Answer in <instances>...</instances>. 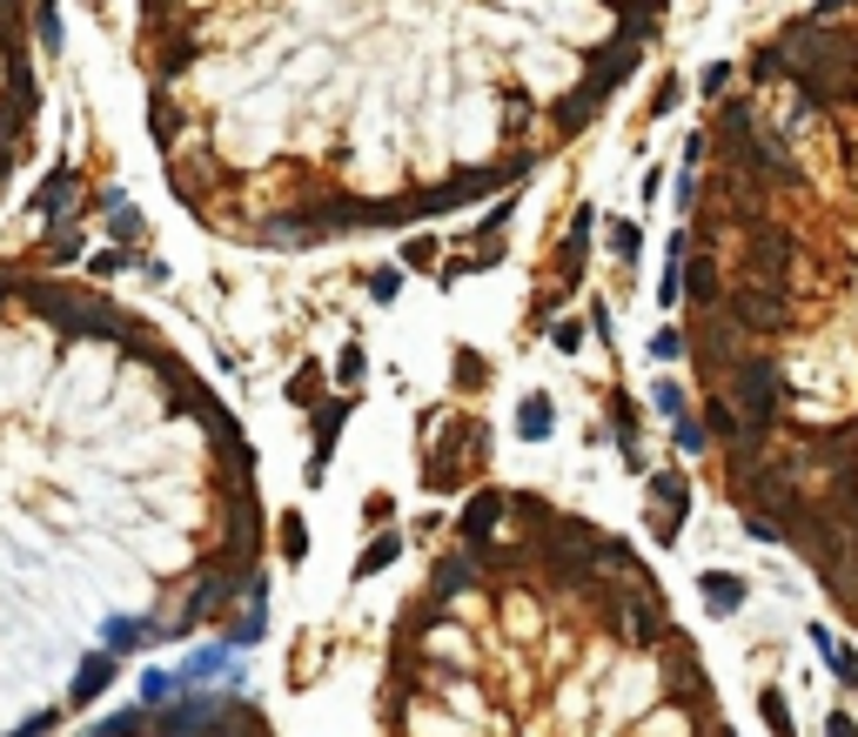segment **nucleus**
<instances>
[{"label": "nucleus", "mask_w": 858, "mask_h": 737, "mask_svg": "<svg viewBox=\"0 0 858 737\" xmlns=\"http://www.w3.org/2000/svg\"><path fill=\"white\" fill-rule=\"evenodd\" d=\"M262 603L255 449L101 289L0 268V737H48L148 650Z\"/></svg>", "instance_id": "1"}, {"label": "nucleus", "mask_w": 858, "mask_h": 737, "mask_svg": "<svg viewBox=\"0 0 858 737\" xmlns=\"http://www.w3.org/2000/svg\"><path fill=\"white\" fill-rule=\"evenodd\" d=\"M376 737H737L657 570L537 490H477L389 631Z\"/></svg>", "instance_id": "2"}, {"label": "nucleus", "mask_w": 858, "mask_h": 737, "mask_svg": "<svg viewBox=\"0 0 858 737\" xmlns=\"http://www.w3.org/2000/svg\"><path fill=\"white\" fill-rule=\"evenodd\" d=\"M88 737H276V724H268L255 711V697L242 690H154L141 697V704L101 717Z\"/></svg>", "instance_id": "3"}, {"label": "nucleus", "mask_w": 858, "mask_h": 737, "mask_svg": "<svg viewBox=\"0 0 858 737\" xmlns=\"http://www.w3.org/2000/svg\"><path fill=\"white\" fill-rule=\"evenodd\" d=\"M429 430H437V436H422V490L456 496L470 476H483L490 436H483L477 416H429Z\"/></svg>", "instance_id": "4"}, {"label": "nucleus", "mask_w": 858, "mask_h": 737, "mask_svg": "<svg viewBox=\"0 0 858 737\" xmlns=\"http://www.w3.org/2000/svg\"><path fill=\"white\" fill-rule=\"evenodd\" d=\"M651 536L657 543H678V530H684V517H691V483L678 476V470H657L651 476Z\"/></svg>", "instance_id": "5"}, {"label": "nucleus", "mask_w": 858, "mask_h": 737, "mask_svg": "<svg viewBox=\"0 0 858 737\" xmlns=\"http://www.w3.org/2000/svg\"><path fill=\"white\" fill-rule=\"evenodd\" d=\"M591 221H597L591 208H577V215H570V228H564V249H557V262H551V289H564V295L583 282V249H591Z\"/></svg>", "instance_id": "6"}, {"label": "nucleus", "mask_w": 858, "mask_h": 737, "mask_svg": "<svg viewBox=\"0 0 858 737\" xmlns=\"http://www.w3.org/2000/svg\"><path fill=\"white\" fill-rule=\"evenodd\" d=\"M697 590H705V603H711L718 617H737V610H745V576H737V570H705V576H697Z\"/></svg>", "instance_id": "7"}, {"label": "nucleus", "mask_w": 858, "mask_h": 737, "mask_svg": "<svg viewBox=\"0 0 858 737\" xmlns=\"http://www.w3.org/2000/svg\"><path fill=\"white\" fill-rule=\"evenodd\" d=\"M811 644L825 650V664H832V677H838V684H858V657H851L845 644H832V631H825V624H811Z\"/></svg>", "instance_id": "8"}, {"label": "nucleus", "mask_w": 858, "mask_h": 737, "mask_svg": "<svg viewBox=\"0 0 858 737\" xmlns=\"http://www.w3.org/2000/svg\"><path fill=\"white\" fill-rule=\"evenodd\" d=\"M604 242H610V255H617V268H631V262L644 255V236H638V221H623V215H617V221L604 228Z\"/></svg>", "instance_id": "9"}, {"label": "nucleus", "mask_w": 858, "mask_h": 737, "mask_svg": "<svg viewBox=\"0 0 858 737\" xmlns=\"http://www.w3.org/2000/svg\"><path fill=\"white\" fill-rule=\"evenodd\" d=\"M289 403H295V409H316V403H323V363H302V369H295Z\"/></svg>", "instance_id": "10"}, {"label": "nucleus", "mask_w": 858, "mask_h": 737, "mask_svg": "<svg viewBox=\"0 0 858 737\" xmlns=\"http://www.w3.org/2000/svg\"><path fill=\"white\" fill-rule=\"evenodd\" d=\"M403 557V536H376L369 543V550L356 557V576H376V570H389V563H396Z\"/></svg>", "instance_id": "11"}, {"label": "nucleus", "mask_w": 858, "mask_h": 737, "mask_svg": "<svg viewBox=\"0 0 858 737\" xmlns=\"http://www.w3.org/2000/svg\"><path fill=\"white\" fill-rule=\"evenodd\" d=\"M450 376H456V390H483V382H490V363L477 356V348H456V363H450Z\"/></svg>", "instance_id": "12"}, {"label": "nucleus", "mask_w": 858, "mask_h": 737, "mask_svg": "<svg viewBox=\"0 0 858 737\" xmlns=\"http://www.w3.org/2000/svg\"><path fill=\"white\" fill-rule=\"evenodd\" d=\"M543 430H551V403H543V396H523V409H517V436H543Z\"/></svg>", "instance_id": "13"}, {"label": "nucleus", "mask_w": 858, "mask_h": 737, "mask_svg": "<svg viewBox=\"0 0 858 737\" xmlns=\"http://www.w3.org/2000/svg\"><path fill=\"white\" fill-rule=\"evenodd\" d=\"M363 369H369V363H363V348H356V342H349V348H342V356H336V390H342V396H356V382H363Z\"/></svg>", "instance_id": "14"}, {"label": "nucleus", "mask_w": 858, "mask_h": 737, "mask_svg": "<svg viewBox=\"0 0 858 737\" xmlns=\"http://www.w3.org/2000/svg\"><path fill=\"white\" fill-rule=\"evenodd\" d=\"M282 557H289V563H302V557H308V523H302L295 510L282 517Z\"/></svg>", "instance_id": "15"}, {"label": "nucleus", "mask_w": 858, "mask_h": 737, "mask_svg": "<svg viewBox=\"0 0 858 737\" xmlns=\"http://www.w3.org/2000/svg\"><path fill=\"white\" fill-rule=\"evenodd\" d=\"M437 255H443L437 236H409V242H403V262H409V268H437Z\"/></svg>", "instance_id": "16"}, {"label": "nucleus", "mask_w": 858, "mask_h": 737, "mask_svg": "<svg viewBox=\"0 0 858 737\" xmlns=\"http://www.w3.org/2000/svg\"><path fill=\"white\" fill-rule=\"evenodd\" d=\"M657 409H665L671 422H678V416H691V396H684V382H671V376L657 382Z\"/></svg>", "instance_id": "17"}, {"label": "nucleus", "mask_w": 858, "mask_h": 737, "mask_svg": "<svg viewBox=\"0 0 858 737\" xmlns=\"http://www.w3.org/2000/svg\"><path fill=\"white\" fill-rule=\"evenodd\" d=\"M731 81H737V61L705 67V101H724V94H731Z\"/></svg>", "instance_id": "18"}, {"label": "nucleus", "mask_w": 858, "mask_h": 737, "mask_svg": "<svg viewBox=\"0 0 858 737\" xmlns=\"http://www.w3.org/2000/svg\"><path fill=\"white\" fill-rule=\"evenodd\" d=\"M758 704H765V724H771V737H792V711H785V697H778V690H765Z\"/></svg>", "instance_id": "19"}, {"label": "nucleus", "mask_w": 858, "mask_h": 737, "mask_svg": "<svg viewBox=\"0 0 858 737\" xmlns=\"http://www.w3.org/2000/svg\"><path fill=\"white\" fill-rule=\"evenodd\" d=\"M651 356H657V363H678V356H684V329H665V335H651Z\"/></svg>", "instance_id": "20"}, {"label": "nucleus", "mask_w": 858, "mask_h": 737, "mask_svg": "<svg viewBox=\"0 0 858 737\" xmlns=\"http://www.w3.org/2000/svg\"><path fill=\"white\" fill-rule=\"evenodd\" d=\"M825 737H858V717L851 711H825Z\"/></svg>", "instance_id": "21"}, {"label": "nucleus", "mask_w": 858, "mask_h": 737, "mask_svg": "<svg viewBox=\"0 0 858 737\" xmlns=\"http://www.w3.org/2000/svg\"><path fill=\"white\" fill-rule=\"evenodd\" d=\"M363 517H369V523H389V517H396V496H369Z\"/></svg>", "instance_id": "22"}, {"label": "nucleus", "mask_w": 858, "mask_h": 737, "mask_svg": "<svg viewBox=\"0 0 858 737\" xmlns=\"http://www.w3.org/2000/svg\"><path fill=\"white\" fill-rule=\"evenodd\" d=\"M551 342L564 348V356H577V342H583V329H577V322H557V329H551Z\"/></svg>", "instance_id": "23"}, {"label": "nucleus", "mask_w": 858, "mask_h": 737, "mask_svg": "<svg viewBox=\"0 0 858 737\" xmlns=\"http://www.w3.org/2000/svg\"><path fill=\"white\" fill-rule=\"evenodd\" d=\"M678 101V74H665V81H657V94H651V114H665Z\"/></svg>", "instance_id": "24"}, {"label": "nucleus", "mask_w": 858, "mask_h": 737, "mask_svg": "<svg viewBox=\"0 0 858 737\" xmlns=\"http://www.w3.org/2000/svg\"><path fill=\"white\" fill-rule=\"evenodd\" d=\"M88 8H94V14H101V8H108V0H88Z\"/></svg>", "instance_id": "25"}]
</instances>
